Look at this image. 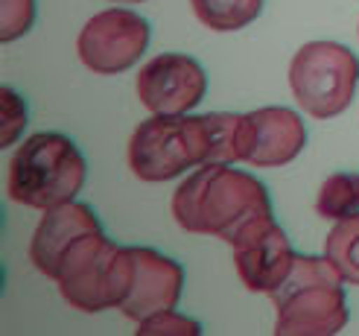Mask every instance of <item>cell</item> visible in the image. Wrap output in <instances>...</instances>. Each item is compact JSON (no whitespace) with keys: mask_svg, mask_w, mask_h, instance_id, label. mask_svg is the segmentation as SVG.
Returning <instances> with one entry per match:
<instances>
[{"mask_svg":"<svg viewBox=\"0 0 359 336\" xmlns=\"http://www.w3.org/2000/svg\"><path fill=\"white\" fill-rule=\"evenodd\" d=\"M208 91L202 65L184 53H161L137 74V97L152 114H187Z\"/></svg>","mask_w":359,"mask_h":336,"instance_id":"8","label":"cell"},{"mask_svg":"<svg viewBox=\"0 0 359 336\" xmlns=\"http://www.w3.org/2000/svg\"><path fill=\"white\" fill-rule=\"evenodd\" d=\"M208 164V129L202 117L152 114L132 132L129 167L140 182H170Z\"/></svg>","mask_w":359,"mask_h":336,"instance_id":"5","label":"cell"},{"mask_svg":"<svg viewBox=\"0 0 359 336\" xmlns=\"http://www.w3.org/2000/svg\"><path fill=\"white\" fill-rule=\"evenodd\" d=\"M208 129V164L248 161L251 152V120L248 114L213 112L202 114Z\"/></svg>","mask_w":359,"mask_h":336,"instance_id":"13","label":"cell"},{"mask_svg":"<svg viewBox=\"0 0 359 336\" xmlns=\"http://www.w3.org/2000/svg\"><path fill=\"white\" fill-rule=\"evenodd\" d=\"M132 257H135L132 290L117 310L132 322H143L161 310H172L184 287L182 263L155 249H147V246H132Z\"/></svg>","mask_w":359,"mask_h":336,"instance_id":"10","label":"cell"},{"mask_svg":"<svg viewBox=\"0 0 359 336\" xmlns=\"http://www.w3.org/2000/svg\"><path fill=\"white\" fill-rule=\"evenodd\" d=\"M342 275L327 257L295 255L292 272L275 290L278 336H333L348 325Z\"/></svg>","mask_w":359,"mask_h":336,"instance_id":"2","label":"cell"},{"mask_svg":"<svg viewBox=\"0 0 359 336\" xmlns=\"http://www.w3.org/2000/svg\"><path fill=\"white\" fill-rule=\"evenodd\" d=\"M266 0H190L193 15L213 32H237L263 12Z\"/></svg>","mask_w":359,"mask_h":336,"instance_id":"14","label":"cell"},{"mask_svg":"<svg viewBox=\"0 0 359 336\" xmlns=\"http://www.w3.org/2000/svg\"><path fill=\"white\" fill-rule=\"evenodd\" d=\"M35 24V0H0V41H18Z\"/></svg>","mask_w":359,"mask_h":336,"instance_id":"17","label":"cell"},{"mask_svg":"<svg viewBox=\"0 0 359 336\" xmlns=\"http://www.w3.org/2000/svg\"><path fill=\"white\" fill-rule=\"evenodd\" d=\"M231 246H234V267L240 281L251 293L263 295H275V290L292 272L298 255L275 217L251 225Z\"/></svg>","mask_w":359,"mask_h":336,"instance_id":"9","label":"cell"},{"mask_svg":"<svg viewBox=\"0 0 359 336\" xmlns=\"http://www.w3.org/2000/svg\"><path fill=\"white\" fill-rule=\"evenodd\" d=\"M318 217L325 220H345L359 214V173H333L325 179L316 199Z\"/></svg>","mask_w":359,"mask_h":336,"instance_id":"16","label":"cell"},{"mask_svg":"<svg viewBox=\"0 0 359 336\" xmlns=\"http://www.w3.org/2000/svg\"><path fill=\"white\" fill-rule=\"evenodd\" d=\"M132 249L111 243L102 231H91L67 249L56 284L70 307L82 313H100L126 302L132 290Z\"/></svg>","mask_w":359,"mask_h":336,"instance_id":"4","label":"cell"},{"mask_svg":"<svg viewBox=\"0 0 359 336\" xmlns=\"http://www.w3.org/2000/svg\"><path fill=\"white\" fill-rule=\"evenodd\" d=\"M27 126V102L9 85L0 88V147H9L21 137Z\"/></svg>","mask_w":359,"mask_h":336,"instance_id":"18","label":"cell"},{"mask_svg":"<svg viewBox=\"0 0 359 336\" xmlns=\"http://www.w3.org/2000/svg\"><path fill=\"white\" fill-rule=\"evenodd\" d=\"M325 257L336 267L345 284L359 287V214L336 220L325 240Z\"/></svg>","mask_w":359,"mask_h":336,"instance_id":"15","label":"cell"},{"mask_svg":"<svg viewBox=\"0 0 359 336\" xmlns=\"http://www.w3.org/2000/svg\"><path fill=\"white\" fill-rule=\"evenodd\" d=\"M152 29L143 15L132 9H102L88 18L79 29L76 53L88 70L114 76L143 59Z\"/></svg>","mask_w":359,"mask_h":336,"instance_id":"7","label":"cell"},{"mask_svg":"<svg viewBox=\"0 0 359 336\" xmlns=\"http://www.w3.org/2000/svg\"><path fill=\"white\" fill-rule=\"evenodd\" d=\"M251 120V167H283L307 147V126L292 109L269 105L248 114Z\"/></svg>","mask_w":359,"mask_h":336,"instance_id":"12","label":"cell"},{"mask_svg":"<svg viewBox=\"0 0 359 336\" xmlns=\"http://www.w3.org/2000/svg\"><path fill=\"white\" fill-rule=\"evenodd\" d=\"M114 4H143V0H114Z\"/></svg>","mask_w":359,"mask_h":336,"instance_id":"20","label":"cell"},{"mask_svg":"<svg viewBox=\"0 0 359 336\" xmlns=\"http://www.w3.org/2000/svg\"><path fill=\"white\" fill-rule=\"evenodd\" d=\"M88 164L79 147L62 132H35L12 155L6 193L29 208H56L74 202L85 184Z\"/></svg>","mask_w":359,"mask_h":336,"instance_id":"3","label":"cell"},{"mask_svg":"<svg viewBox=\"0 0 359 336\" xmlns=\"http://www.w3.org/2000/svg\"><path fill=\"white\" fill-rule=\"evenodd\" d=\"M91 231H102V225L88 205L65 202L56 208H47L29 243V257L35 263V269L47 275L50 281H56L67 249Z\"/></svg>","mask_w":359,"mask_h":336,"instance_id":"11","label":"cell"},{"mask_svg":"<svg viewBox=\"0 0 359 336\" xmlns=\"http://www.w3.org/2000/svg\"><path fill=\"white\" fill-rule=\"evenodd\" d=\"M172 220L190 234L234 243L251 225L272 220V199L251 173L231 164H202L175 187Z\"/></svg>","mask_w":359,"mask_h":336,"instance_id":"1","label":"cell"},{"mask_svg":"<svg viewBox=\"0 0 359 336\" xmlns=\"http://www.w3.org/2000/svg\"><path fill=\"white\" fill-rule=\"evenodd\" d=\"M199 333H202L199 322L175 310H161L149 316V319L137 322V336H199Z\"/></svg>","mask_w":359,"mask_h":336,"instance_id":"19","label":"cell"},{"mask_svg":"<svg viewBox=\"0 0 359 336\" xmlns=\"http://www.w3.org/2000/svg\"><path fill=\"white\" fill-rule=\"evenodd\" d=\"M359 85L356 53L339 41L304 44L290 65L292 97L307 114L327 120L342 114L353 102Z\"/></svg>","mask_w":359,"mask_h":336,"instance_id":"6","label":"cell"}]
</instances>
